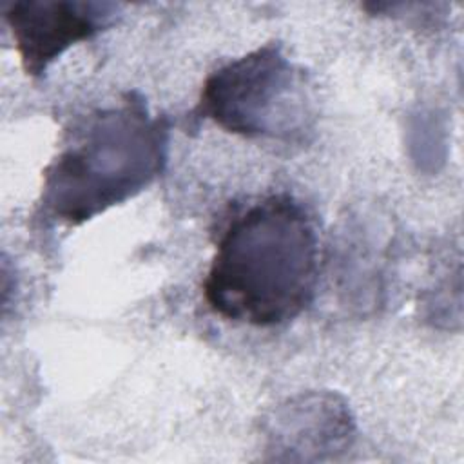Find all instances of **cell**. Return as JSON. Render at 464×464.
<instances>
[{"instance_id":"cell-1","label":"cell","mask_w":464,"mask_h":464,"mask_svg":"<svg viewBox=\"0 0 464 464\" xmlns=\"http://www.w3.org/2000/svg\"><path fill=\"white\" fill-rule=\"evenodd\" d=\"M317 277L314 219L295 198L274 194L225 225L203 295L223 319L268 328L295 319L312 303Z\"/></svg>"},{"instance_id":"cell-2","label":"cell","mask_w":464,"mask_h":464,"mask_svg":"<svg viewBox=\"0 0 464 464\" xmlns=\"http://www.w3.org/2000/svg\"><path fill=\"white\" fill-rule=\"evenodd\" d=\"M169 121L136 94L80 118L44 170L40 205L58 221L80 225L149 187L165 169Z\"/></svg>"},{"instance_id":"cell-3","label":"cell","mask_w":464,"mask_h":464,"mask_svg":"<svg viewBox=\"0 0 464 464\" xmlns=\"http://www.w3.org/2000/svg\"><path fill=\"white\" fill-rule=\"evenodd\" d=\"M196 112L245 138H286L304 127V78L270 42L228 62L203 83Z\"/></svg>"},{"instance_id":"cell-4","label":"cell","mask_w":464,"mask_h":464,"mask_svg":"<svg viewBox=\"0 0 464 464\" xmlns=\"http://www.w3.org/2000/svg\"><path fill=\"white\" fill-rule=\"evenodd\" d=\"M120 5L76 0H22L4 11L24 71L36 78L71 45L114 22Z\"/></svg>"}]
</instances>
